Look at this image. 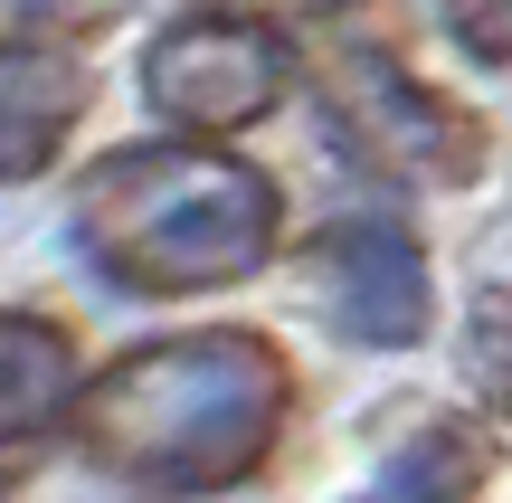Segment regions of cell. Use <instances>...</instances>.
Listing matches in <instances>:
<instances>
[{
    "label": "cell",
    "mask_w": 512,
    "mask_h": 503,
    "mask_svg": "<svg viewBox=\"0 0 512 503\" xmlns=\"http://www.w3.org/2000/svg\"><path fill=\"white\" fill-rule=\"evenodd\" d=\"M95 86L67 48H0V181H38L86 124Z\"/></svg>",
    "instance_id": "6"
},
{
    "label": "cell",
    "mask_w": 512,
    "mask_h": 503,
    "mask_svg": "<svg viewBox=\"0 0 512 503\" xmlns=\"http://www.w3.org/2000/svg\"><path fill=\"white\" fill-rule=\"evenodd\" d=\"M294 418V361L256 323H200L124 352L76 399V447L143 494H228L266 475Z\"/></svg>",
    "instance_id": "1"
},
{
    "label": "cell",
    "mask_w": 512,
    "mask_h": 503,
    "mask_svg": "<svg viewBox=\"0 0 512 503\" xmlns=\"http://www.w3.org/2000/svg\"><path fill=\"white\" fill-rule=\"evenodd\" d=\"M114 19V0H0V48H67Z\"/></svg>",
    "instance_id": "10"
},
{
    "label": "cell",
    "mask_w": 512,
    "mask_h": 503,
    "mask_svg": "<svg viewBox=\"0 0 512 503\" xmlns=\"http://www.w3.org/2000/svg\"><path fill=\"white\" fill-rule=\"evenodd\" d=\"M76 247L105 285L124 295H219V285L256 276L275 257V228H285V200L275 181L238 152L200 143H124L76 181L67 209Z\"/></svg>",
    "instance_id": "2"
},
{
    "label": "cell",
    "mask_w": 512,
    "mask_h": 503,
    "mask_svg": "<svg viewBox=\"0 0 512 503\" xmlns=\"http://www.w3.org/2000/svg\"><path fill=\"white\" fill-rule=\"evenodd\" d=\"M323 105H332V143L351 162L418 190H465L494 152V124L475 105H456L446 86H427L399 48H342L323 67Z\"/></svg>",
    "instance_id": "3"
},
{
    "label": "cell",
    "mask_w": 512,
    "mask_h": 503,
    "mask_svg": "<svg viewBox=\"0 0 512 503\" xmlns=\"http://www.w3.org/2000/svg\"><path fill=\"white\" fill-rule=\"evenodd\" d=\"M256 19H342L351 0H247Z\"/></svg>",
    "instance_id": "12"
},
{
    "label": "cell",
    "mask_w": 512,
    "mask_h": 503,
    "mask_svg": "<svg viewBox=\"0 0 512 503\" xmlns=\"http://www.w3.org/2000/svg\"><path fill=\"white\" fill-rule=\"evenodd\" d=\"M285 86H294V57L256 10H190V19H171V29L143 38L152 114H171V124L200 133V143L266 124V114L285 105Z\"/></svg>",
    "instance_id": "4"
},
{
    "label": "cell",
    "mask_w": 512,
    "mask_h": 503,
    "mask_svg": "<svg viewBox=\"0 0 512 503\" xmlns=\"http://www.w3.org/2000/svg\"><path fill=\"white\" fill-rule=\"evenodd\" d=\"M86 399L76 380V333L48 314H0V456L57 437Z\"/></svg>",
    "instance_id": "7"
},
{
    "label": "cell",
    "mask_w": 512,
    "mask_h": 503,
    "mask_svg": "<svg viewBox=\"0 0 512 503\" xmlns=\"http://www.w3.org/2000/svg\"><path fill=\"white\" fill-rule=\"evenodd\" d=\"M437 19L475 67H512V0H437Z\"/></svg>",
    "instance_id": "11"
},
{
    "label": "cell",
    "mask_w": 512,
    "mask_h": 503,
    "mask_svg": "<svg viewBox=\"0 0 512 503\" xmlns=\"http://www.w3.org/2000/svg\"><path fill=\"white\" fill-rule=\"evenodd\" d=\"M313 285H323L332 323H342L361 352H408L427 342L437 314V276H427V247L389 219H332L313 238Z\"/></svg>",
    "instance_id": "5"
},
{
    "label": "cell",
    "mask_w": 512,
    "mask_h": 503,
    "mask_svg": "<svg viewBox=\"0 0 512 503\" xmlns=\"http://www.w3.org/2000/svg\"><path fill=\"white\" fill-rule=\"evenodd\" d=\"M465 380H475L484 409L512 428V295H475V323H465Z\"/></svg>",
    "instance_id": "9"
},
{
    "label": "cell",
    "mask_w": 512,
    "mask_h": 503,
    "mask_svg": "<svg viewBox=\"0 0 512 503\" xmlns=\"http://www.w3.org/2000/svg\"><path fill=\"white\" fill-rule=\"evenodd\" d=\"M484 475H494V447H484L465 418H427V428H408L399 447L380 456V475H370L361 503H475Z\"/></svg>",
    "instance_id": "8"
}]
</instances>
